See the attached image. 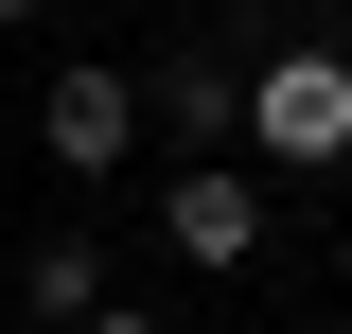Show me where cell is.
<instances>
[{"label":"cell","instance_id":"obj_7","mask_svg":"<svg viewBox=\"0 0 352 334\" xmlns=\"http://www.w3.org/2000/svg\"><path fill=\"white\" fill-rule=\"evenodd\" d=\"M0 18H36V0H0Z\"/></svg>","mask_w":352,"mask_h":334},{"label":"cell","instance_id":"obj_6","mask_svg":"<svg viewBox=\"0 0 352 334\" xmlns=\"http://www.w3.org/2000/svg\"><path fill=\"white\" fill-rule=\"evenodd\" d=\"M88 334H159V317H88Z\"/></svg>","mask_w":352,"mask_h":334},{"label":"cell","instance_id":"obj_1","mask_svg":"<svg viewBox=\"0 0 352 334\" xmlns=\"http://www.w3.org/2000/svg\"><path fill=\"white\" fill-rule=\"evenodd\" d=\"M247 141L282 176H335L352 159V53H264V71H247Z\"/></svg>","mask_w":352,"mask_h":334},{"label":"cell","instance_id":"obj_3","mask_svg":"<svg viewBox=\"0 0 352 334\" xmlns=\"http://www.w3.org/2000/svg\"><path fill=\"white\" fill-rule=\"evenodd\" d=\"M141 124H159V141H176V159H212V141H229V124H247V53H176V71H159V88H141Z\"/></svg>","mask_w":352,"mask_h":334},{"label":"cell","instance_id":"obj_4","mask_svg":"<svg viewBox=\"0 0 352 334\" xmlns=\"http://www.w3.org/2000/svg\"><path fill=\"white\" fill-rule=\"evenodd\" d=\"M247 247H264V194L229 159H176V264H247Z\"/></svg>","mask_w":352,"mask_h":334},{"label":"cell","instance_id":"obj_5","mask_svg":"<svg viewBox=\"0 0 352 334\" xmlns=\"http://www.w3.org/2000/svg\"><path fill=\"white\" fill-rule=\"evenodd\" d=\"M18 299H36V334H88V317H106V247H36Z\"/></svg>","mask_w":352,"mask_h":334},{"label":"cell","instance_id":"obj_2","mask_svg":"<svg viewBox=\"0 0 352 334\" xmlns=\"http://www.w3.org/2000/svg\"><path fill=\"white\" fill-rule=\"evenodd\" d=\"M36 141H53L71 176H106V159L141 141V71H106V53H71V71L36 88Z\"/></svg>","mask_w":352,"mask_h":334}]
</instances>
